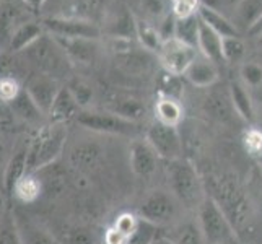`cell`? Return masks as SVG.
Here are the masks:
<instances>
[{"label": "cell", "mask_w": 262, "mask_h": 244, "mask_svg": "<svg viewBox=\"0 0 262 244\" xmlns=\"http://www.w3.org/2000/svg\"><path fill=\"white\" fill-rule=\"evenodd\" d=\"M67 125L46 122L26 143V174H38L52 166L67 145Z\"/></svg>", "instance_id": "cell-1"}, {"label": "cell", "mask_w": 262, "mask_h": 244, "mask_svg": "<svg viewBox=\"0 0 262 244\" xmlns=\"http://www.w3.org/2000/svg\"><path fill=\"white\" fill-rule=\"evenodd\" d=\"M168 184L169 192L187 209H197L201 202L205 198L204 184L199 176L197 169L191 161H187L184 157L178 160L168 161Z\"/></svg>", "instance_id": "cell-2"}, {"label": "cell", "mask_w": 262, "mask_h": 244, "mask_svg": "<svg viewBox=\"0 0 262 244\" xmlns=\"http://www.w3.org/2000/svg\"><path fill=\"white\" fill-rule=\"evenodd\" d=\"M215 191L216 194L210 197L219 204V207L225 213V216H227V220L230 221L231 228L234 230L238 238L239 233H243L246 230V227H249V220L252 218V209L249 198L245 195L239 184L231 178L220 179Z\"/></svg>", "instance_id": "cell-3"}, {"label": "cell", "mask_w": 262, "mask_h": 244, "mask_svg": "<svg viewBox=\"0 0 262 244\" xmlns=\"http://www.w3.org/2000/svg\"><path fill=\"white\" fill-rule=\"evenodd\" d=\"M75 122L82 129L96 135H114V137H130L137 139L140 132L139 124L117 116L106 109H80Z\"/></svg>", "instance_id": "cell-4"}, {"label": "cell", "mask_w": 262, "mask_h": 244, "mask_svg": "<svg viewBox=\"0 0 262 244\" xmlns=\"http://www.w3.org/2000/svg\"><path fill=\"white\" fill-rule=\"evenodd\" d=\"M23 54L38 69V72L56 80L64 77L70 69V62L66 57L64 51L49 33H44L30 48H26Z\"/></svg>", "instance_id": "cell-5"}, {"label": "cell", "mask_w": 262, "mask_h": 244, "mask_svg": "<svg viewBox=\"0 0 262 244\" xmlns=\"http://www.w3.org/2000/svg\"><path fill=\"white\" fill-rule=\"evenodd\" d=\"M197 225L202 231L205 244H234L238 241L227 216L210 195H205L197 207Z\"/></svg>", "instance_id": "cell-6"}, {"label": "cell", "mask_w": 262, "mask_h": 244, "mask_svg": "<svg viewBox=\"0 0 262 244\" xmlns=\"http://www.w3.org/2000/svg\"><path fill=\"white\" fill-rule=\"evenodd\" d=\"M179 202L169 191L155 189L139 205V218L153 227L168 225L178 216Z\"/></svg>", "instance_id": "cell-7"}, {"label": "cell", "mask_w": 262, "mask_h": 244, "mask_svg": "<svg viewBox=\"0 0 262 244\" xmlns=\"http://www.w3.org/2000/svg\"><path fill=\"white\" fill-rule=\"evenodd\" d=\"M145 140L161 160L183 158V139L174 125L153 121L145 132Z\"/></svg>", "instance_id": "cell-8"}, {"label": "cell", "mask_w": 262, "mask_h": 244, "mask_svg": "<svg viewBox=\"0 0 262 244\" xmlns=\"http://www.w3.org/2000/svg\"><path fill=\"white\" fill-rule=\"evenodd\" d=\"M42 28L51 36L66 39H93L98 41L101 38V26L93 21L77 20V18H64V16H51L42 23Z\"/></svg>", "instance_id": "cell-9"}, {"label": "cell", "mask_w": 262, "mask_h": 244, "mask_svg": "<svg viewBox=\"0 0 262 244\" xmlns=\"http://www.w3.org/2000/svg\"><path fill=\"white\" fill-rule=\"evenodd\" d=\"M197 56L199 51L195 48L187 46V44L178 41L176 38L163 41L160 51L157 52V57L161 67L165 69L168 75H174V77L184 75V72L192 64V60Z\"/></svg>", "instance_id": "cell-10"}, {"label": "cell", "mask_w": 262, "mask_h": 244, "mask_svg": "<svg viewBox=\"0 0 262 244\" xmlns=\"http://www.w3.org/2000/svg\"><path fill=\"white\" fill-rule=\"evenodd\" d=\"M23 88L34 101V104L44 113V116H48L49 107L60 90V83L56 78L41 74V72H36V74H31L28 77Z\"/></svg>", "instance_id": "cell-11"}, {"label": "cell", "mask_w": 262, "mask_h": 244, "mask_svg": "<svg viewBox=\"0 0 262 244\" xmlns=\"http://www.w3.org/2000/svg\"><path fill=\"white\" fill-rule=\"evenodd\" d=\"M70 165L78 173H93L103 160V147L92 139H82L70 148Z\"/></svg>", "instance_id": "cell-12"}, {"label": "cell", "mask_w": 262, "mask_h": 244, "mask_svg": "<svg viewBox=\"0 0 262 244\" xmlns=\"http://www.w3.org/2000/svg\"><path fill=\"white\" fill-rule=\"evenodd\" d=\"M13 215L21 244H60L52 231L41 221H36L33 216L26 215L20 209H13Z\"/></svg>", "instance_id": "cell-13"}, {"label": "cell", "mask_w": 262, "mask_h": 244, "mask_svg": "<svg viewBox=\"0 0 262 244\" xmlns=\"http://www.w3.org/2000/svg\"><path fill=\"white\" fill-rule=\"evenodd\" d=\"M160 157L145 139H132L129 147V165L135 176L148 178L157 171Z\"/></svg>", "instance_id": "cell-14"}, {"label": "cell", "mask_w": 262, "mask_h": 244, "mask_svg": "<svg viewBox=\"0 0 262 244\" xmlns=\"http://www.w3.org/2000/svg\"><path fill=\"white\" fill-rule=\"evenodd\" d=\"M56 42L64 51L70 65H92L98 57V41L93 39H66L52 36Z\"/></svg>", "instance_id": "cell-15"}, {"label": "cell", "mask_w": 262, "mask_h": 244, "mask_svg": "<svg viewBox=\"0 0 262 244\" xmlns=\"http://www.w3.org/2000/svg\"><path fill=\"white\" fill-rule=\"evenodd\" d=\"M104 25L101 33L111 38L134 39L135 41V15L125 7H117L104 16Z\"/></svg>", "instance_id": "cell-16"}, {"label": "cell", "mask_w": 262, "mask_h": 244, "mask_svg": "<svg viewBox=\"0 0 262 244\" xmlns=\"http://www.w3.org/2000/svg\"><path fill=\"white\" fill-rule=\"evenodd\" d=\"M7 107H8V111H10V114H13L15 117H18V119H21L23 122L30 125L41 127L42 124L48 122L44 113L34 104V101L30 98V95L25 92L23 86L20 92L15 95L12 101L7 103Z\"/></svg>", "instance_id": "cell-17"}, {"label": "cell", "mask_w": 262, "mask_h": 244, "mask_svg": "<svg viewBox=\"0 0 262 244\" xmlns=\"http://www.w3.org/2000/svg\"><path fill=\"white\" fill-rule=\"evenodd\" d=\"M80 109H82V107L78 106V103L75 101V98L72 96V93L69 92V88L64 85V86H60L56 99H54V103L51 104L46 119L51 124L67 125L69 122L75 121V117L80 113Z\"/></svg>", "instance_id": "cell-18"}, {"label": "cell", "mask_w": 262, "mask_h": 244, "mask_svg": "<svg viewBox=\"0 0 262 244\" xmlns=\"http://www.w3.org/2000/svg\"><path fill=\"white\" fill-rule=\"evenodd\" d=\"M106 2L107 0H66L59 16L96 23L98 18L104 16Z\"/></svg>", "instance_id": "cell-19"}, {"label": "cell", "mask_w": 262, "mask_h": 244, "mask_svg": "<svg viewBox=\"0 0 262 244\" xmlns=\"http://www.w3.org/2000/svg\"><path fill=\"white\" fill-rule=\"evenodd\" d=\"M183 77H186L189 83L197 88H210L219 81V69L212 60L199 54L192 60V64L187 67Z\"/></svg>", "instance_id": "cell-20"}, {"label": "cell", "mask_w": 262, "mask_h": 244, "mask_svg": "<svg viewBox=\"0 0 262 244\" xmlns=\"http://www.w3.org/2000/svg\"><path fill=\"white\" fill-rule=\"evenodd\" d=\"M106 111H111L125 119L137 122L140 117L145 114V104L139 98L125 95V93H111L107 96V101L104 106Z\"/></svg>", "instance_id": "cell-21"}, {"label": "cell", "mask_w": 262, "mask_h": 244, "mask_svg": "<svg viewBox=\"0 0 262 244\" xmlns=\"http://www.w3.org/2000/svg\"><path fill=\"white\" fill-rule=\"evenodd\" d=\"M222 41H223L222 36H219L213 30H210L209 26L204 21H201V18H199V34H197L199 54L219 65L220 62H223Z\"/></svg>", "instance_id": "cell-22"}, {"label": "cell", "mask_w": 262, "mask_h": 244, "mask_svg": "<svg viewBox=\"0 0 262 244\" xmlns=\"http://www.w3.org/2000/svg\"><path fill=\"white\" fill-rule=\"evenodd\" d=\"M44 33L46 31H44L41 23H36V21L20 23L12 31L10 38H8V49H10L12 54L23 52L26 48H30L36 39L41 38Z\"/></svg>", "instance_id": "cell-23"}, {"label": "cell", "mask_w": 262, "mask_h": 244, "mask_svg": "<svg viewBox=\"0 0 262 244\" xmlns=\"http://www.w3.org/2000/svg\"><path fill=\"white\" fill-rule=\"evenodd\" d=\"M25 174H26V145L16 148L10 160L7 161V166L4 169V179H2V187L7 195H12L18 181Z\"/></svg>", "instance_id": "cell-24"}, {"label": "cell", "mask_w": 262, "mask_h": 244, "mask_svg": "<svg viewBox=\"0 0 262 244\" xmlns=\"http://www.w3.org/2000/svg\"><path fill=\"white\" fill-rule=\"evenodd\" d=\"M197 16L201 18V21H204L210 30H213L222 38H231V36H241L239 30L234 26V23L230 20L228 16H225L219 12L212 10V8H207L199 5L197 8Z\"/></svg>", "instance_id": "cell-25"}, {"label": "cell", "mask_w": 262, "mask_h": 244, "mask_svg": "<svg viewBox=\"0 0 262 244\" xmlns=\"http://www.w3.org/2000/svg\"><path fill=\"white\" fill-rule=\"evenodd\" d=\"M49 230L60 244H99L96 233L82 225H66V227H59L56 230Z\"/></svg>", "instance_id": "cell-26"}, {"label": "cell", "mask_w": 262, "mask_h": 244, "mask_svg": "<svg viewBox=\"0 0 262 244\" xmlns=\"http://www.w3.org/2000/svg\"><path fill=\"white\" fill-rule=\"evenodd\" d=\"M262 13V0H239L231 21L241 31H248Z\"/></svg>", "instance_id": "cell-27"}, {"label": "cell", "mask_w": 262, "mask_h": 244, "mask_svg": "<svg viewBox=\"0 0 262 244\" xmlns=\"http://www.w3.org/2000/svg\"><path fill=\"white\" fill-rule=\"evenodd\" d=\"M135 41L139 42V46L143 48L148 52H158L163 39L160 38V34L155 28V25L148 21L147 18L135 16Z\"/></svg>", "instance_id": "cell-28"}, {"label": "cell", "mask_w": 262, "mask_h": 244, "mask_svg": "<svg viewBox=\"0 0 262 244\" xmlns=\"http://www.w3.org/2000/svg\"><path fill=\"white\" fill-rule=\"evenodd\" d=\"M230 101L234 107V111L245 121H254V104H252L251 95L248 92V86H245L239 81H231L230 85Z\"/></svg>", "instance_id": "cell-29"}, {"label": "cell", "mask_w": 262, "mask_h": 244, "mask_svg": "<svg viewBox=\"0 0 262 244\" xmlns=\"http://www.w3.org/2000/svg\"><path fill=\"white\" fill-rule=\"evenodd\" d=\"M181 119H183V106L179 104V101L166 96H160L155 104V121L178 127Z\"/></svg>", "instance_id": "cell-30"}, {"label": "cell", "mask_w": 262, "mask_h": 244, "mask_svg": "<svg viewBox=\"0 0 262 244\" xmlns=\"http://www.w3.org/2000/svg\"><path fill=\"white\" fill-rule=\"evenodd\" d=\"M42 192V183L36 174H25L15 186L12 195L23 204H33Z\"/></svg>", "instance_id": "cell-31"}, {"label": "cell", "mask_w": 262, "mask_h": 244, "mask_svg": "<svg viewBox=\"0 0 262 244\" xmlns=\"http://www.w3.org/2000/svg\"><path fill=\"white\" fill-rule=\"evenodd\" d=\"M197 34H199V16L191 15L186 18H176L174 21V38L181 42L197 49Z\"/></svg>", "instance_id": "cell-32"}, {"label": "cell", "mask_w": 262, "mask_h": 244, "mask_svg": "<svg viewBox=\"0 0 262 244\" xmlns=\"http://www.w3.org/2000/svg\"><path fill=\"white\" fill-rule=\"evenodd\" d=\"M204 109L212 117H215V119L223 121V122L231 119L233 114H236V111H234V107L230 101V96H223L219 93H213L205 98Z\"/></svg>", "instance_id": "cell-33"}, {"label": "cell", "mask_w": 262, "mask_h": 244, "mask_svg": "<svg viewBox=\"0 0 262 244\" xmlns=\"http://www.w3.org/2000/svg\"><path fill=\"white\" fill-rule=\"evenodd\" d=\"M0 244H21L15 223L13 209L10 207H7V210L0 216Z\"/></svg>", "instance_id": "cell-34"}, {"label": "cell", "mask_w": 262, "mask_h": 244, "mask_svg": "<svg viewBox=\"0 0 262 244\" xmlns=\"http://www.w3.org/2000/svg\"><path fill=\"white\" fill-rule=\"evenodd\" d=\"M222 54H223V62H227V64H238V62H241V59L246 54V44L241 36L223 38Z\"/></svg>", "instance_id": "cell-35"}, {"label": "cell", "mask_w": 262, "mask_h": 244, "mask_svg": "<svg viewBox=\"0 0 262 244\" xmlns=\"http://www.w3.org/2000/svg\"><path fill=\"white\" fill-rule=\"evenodd\" d=\"M69 88V92L72 93V96L75 98V101L78 103V106L82 109H86V107L93 103L95 98V90L93 86L86 83L82 78H72L69 83L66 85Z\"/></svg>", "instance_id": "cell-36"}, {"label": "cell", "mask_w": 262, "mask_h": 244, "mask_svg": "<svg viewBox=\"0 0 262 244\" xmlns=\"http://www.w3.org/2000/svg\"><path fill=\"white\" fill-rule=\"evenodd\" d=\"M174 241V244H205L202 231L199 228L197 223L187 221L178 227L176 233L173 236H169Z\"/></svg>", "instance_id": "cell-37"}, {"label": "cell", "mask_w": 262, "mask_h": 244, "mask_svg": "<svg viewBox=\"0 0 262 244\" xmlns=\"http://www.w3.org/2000/svg\"><path fill=\"white\" fill-rule=\"evenodd\" d=\"M239 75L245 86L257 88L262 85V65L256 64V62H245L239 67Z\"/></svg>", "instance_id": "cell-38"}, {"label": "cell", "mask_w": 262, "mask_h": 244, "mask_svg": "<svg viewBox=\"0 0 262 244\" xmlns=\"http://www.w3.org/2000/svg\"><path fill=\"white\" fill-rule=\"evenodd\" d=\"M142 7H143V10H145V15L148 16L147 20L151 21L153 25L158 23L161 18L169 13L166 10L165 0H142Z\"/></svg>", "instance_id": "cell-39"}, {"label": "cell", "mask_w": 262, "mask_h": 244, "mask_svg": "<svg viewBox=\"0 0 262 244\" xmlns=\"http://www.w3.org/2000/svg\"><path fill=\"white\" fill-rule=\"evenodd\" d=\"M238 4H239V0H199V5L212 8V10L228 16L230 20H231L234 10H236Z\"/></svg>", "instance_id": "cell-40"}, {"label": "cell", "mask_w": 262, "mask_h": 244, "mask_svg": "<svg viewBox=\"0 0 262 244\" xmlns=\"http://www.w3.org/2000/svg\"><path fill=\"white\" fill-rule=\"evenodd\" d=\"M199 0H176L171 4V13L174 18H186L197 13Z\"/></svg>", "instance_id": "cell-41"}, {"label": "cell", "mask_w": 262, "mask_h": 244, "mask_svg": "<svg viewBox=\"0 0 262 244\" xmlns=\"http://www.w3.org/2000/svg\"><path fill=\"white\" fill-rule=\"evenodd\" d=\"M181 95H183V85L179 83V77L166 74V78L163 81V85H161V96L179 101Z\"/></svg>", "instance_id": "cell-42"}, {"label": "cell", "mask_w": 262, "mask_h": 244, "mask_svg": "<svg viewBox=\"0 0 262 244\" xmlns=\"http://www.w3.org/2000/svg\"><path fill=\"white\" fill-rule=\"evenodd\" d=\"M246 142H248V148L254 153V155H259L262 151V134L260 132L251 130L246 137Z\"/></svg>", "instance_id": "cell-43"}, {"label": "cell", "mask_w": 262, "mask_h": 244, "mask_svg": "<svg viewBox=\"0 0 262 244\" xmlns=\"http://www.w3.org/2000/svg\"><path fill=\"white\" fill-rule=\"evenodd\" d=\"M246 34L249 36V38H257V36L262 34V13H260V16L257 18V20L254 21V25H252L251 28L246 31Z\"/></svg>", "instance_id": "cell-44"}, {"label": "cell", "mask_w": 262, "mask_h": 244, "mask_svg": "<svg viewBox=\"0 0 262 244\" xmlns=\"http://www.w3.org/2000/svg\"><path fill=\"white\" fill-rule=\"evenodd\" d=\"M148 244H174V241L169 236H165V234H155Z\"/></svg>", "instance_id": "cell-45"}, {"label": "cell", "mask_w": 262, "mask_h": 244, "mask_svg": "<svg viewBox=\"0 0 262 244\" xmlns=\"http://www.w3.org/2000/svg\"><path fill=\"white\" fill-rule=\"evenodd\" d=\"M21 2H23L26 7L33 8V10H38V8H41L44 4L48 2V0H21Z\"/></svg>", "instance_id": "cell-46"}, {"label": "cell", "mask_w": 262, "mask_h": 244, "mask_svg": "<svg viewBox=\"0 0 262 244\" xmlns=\"http://www.w3.org/2000/svg\"><path fill=\"white\" fill-rule=\"evenodd\" d=\"M5 191L4 187H0V216H2V213L7 210V205H5Z\"/></svg>", "instance_id": "cell-47"}, {"label": "cell", "mask_w": 262, "mask_h": 244, "mask_svg": "<svg viewBox=\"0 0 262 244\" xmlns=\"http://www.w3.org/2000/svg\"><path fill=\"white\" fill-rule=\"evenodd\" d=\"M257 46L262 49V34H260V36H257Z\"/></svg>", "instance_id": "cell-48"}, {"label": "cell", "mask_w": 262, "mask_h": 244, "mask_svg": "<svg viewBox=\"0 0 262 244\" xmlns=\"http://www.w3.org/2000/svg\"><path fill=\"white\" fill-rule=\"evenodd\" d=\"M257 158H259V165H260V168H262V151L257 155Z\"/></svg>", "instance_id": "cell-49"}, {"label": "cell", "mask_w": 262, "mask_h": 244, "mask_svg": "<svg viewBox=\"0 0 262 244\" xmlns=\"http://www.w3.org/2000/svg\"><path fill=\"white\" fill-rule=\"evenodd\" d=\"M169 2H171V4H173V2H176V0H169Z\"/></svg>", "instance_id": "cell-50"}]
</instances>
